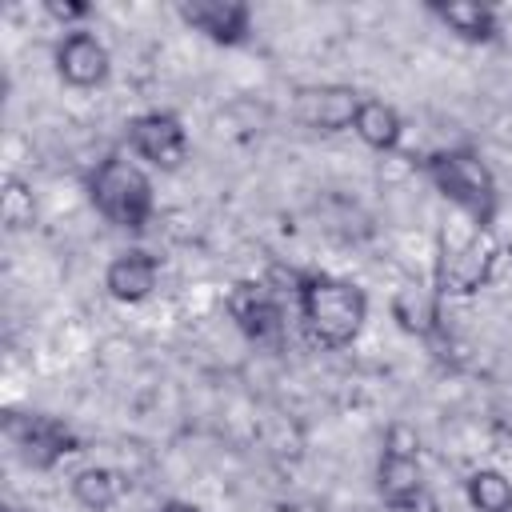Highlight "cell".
I'll list each match as a JSON object with an SVG mask.
<instances>
[{
    "label": "cell",
    "instance_id": "cell-1",
    "mask_svg": "<svg viewBox=\"0 0 512 512\" xmlns=\"http://www.w3.org/2000/svg\"><path fill=\"white\" fill-rule=\"evenodd\" d=\"M292 300L304 336L324 352H340L356 344L368 324V292L324 268L292 272Z\"/></svg>",
    "mask_w": 512,
    "mask_h": 512
},
{
    "label": "cell",
    "instance_id": "cell-2",
    "mask_svg": "<svg viewBox=\"0 0 512 512\" xmlns=\"http://www.w3.org/2000/svg\"><path fill=\"white\" fill-rule=\"evenodd\" d=\"M420 176L476 228V232H492L496 216H500V184L492 164L484 160L480 148L472 144H448L436 148L420 160Z\"/></svg>",
    "mask_w": 512,
    "mask_h": 512
},
{
    "label": "cell",
    "instance_id": "cell-3",
    "mask_svg": "<svg viewBox=\"0 0 512 512\" xmlns=\"http://www.w3.org/2000/svg\"><path fill=\"white\" fill-rule=\"evenodd\" d=\"M88 188V204L96 208L100 220H108L112 228L124 232H144L156 216V192H152V176L140 168V160L124 156V152H108L96 160V168L84 180Z\"/></svg>",
    "mask_w": 512,
    "mask_h": 512
},
{
    "label": "cell",
    "instance_id": "cell-4",
    "mask_svg": "<svg viewBox=\"0 0 512 512\" xmlns=\"http://www.w3.org/2000/svg\"><path fill=\"white\" fill-rule=\"evenodd\" d=\"M4 436L16 448V456L36 472H52L60 460L84 448L80 432L48 412H4Z\"/></svg>",
    "mask_w": 512,
    "mask_h": 512
},
{
    "label": "cell",
    "instance_id": "cell-5",
    "mask_svg": "<svg viewBox=\"0 0 512 512\" xmlns=\"http://www.w3.org/2000/svg\"><path fill=\"white\" fill-rule=\"evenodd\" d=\"M224 312L236 332L260 348H280L288 340V308L268 280H236L224 296Z\"/></svg>",
    "mask_w": 512,
    "mask_h": 512
},
{
    "label": "cell",
    "instance_id": "cell-6",
    "mask_svg": "<svg viewBox=\"0 0 512 512\" xmlns=\"http://www.w3.org/2000/svg\"><path fill=\"white\" fill-rule=\"evenodd\" d=\"M424 460H420V436L412 424L396 420L388 424L384 432V448H380V460H376V492L384 500V508L424 492Z\"/></svg>",
    "mask_w": 512,
    "mask_h": 512
},
{
    "label": "cell",
    "instance_id": "cell-7",
    "mask_svg": "<svg viewBox=\"0 0 512 512\" xmlns=\"http://www.w3.org/2000/svg\"><path fill=\"white\" fill-rule=\"evenodd\" d=\"M124 140H128V152L136 160H144V164H152L160 172L184 168V160L192 152L188 128H184V120L172 108H148V112L132 116Z\"/></svg>",
    "mask_w": 512,
    "mask_h": 512
},
{
    "label": "cell",
    "instance_id": "cell-8",
    "mask_svg": "<svg viewBox=\"0 0 512 512\" xmlns=\"http://www.w3.org/2000/svg\"><path fill=\"white\" fill-rule=\"evenodd\" d=\"M360 100H364V92L352 88V84H336V80H328V84H304L292 96V112H296V120L308 132L336 136V132H348L352 128Z\"/></svg>",
    "mask_w": 512,
    "mask_h": 512
},
{
    "label": "cell",
    "instance_id": "cell-9",
    "mask_svg": "<svg viewBox=\"0 0 512 512\" xmlns=\"http://www.w3.org/2000/svg\"><path fill=\"white\" fill-rule=\"evenodd\" d=\"M52 64L68 88H100L112 72V52L92 28H68L52 48Z\"/></svg>",
    "mask_w": 512,
    "mask_h": 512
},
{
    "label": "cell",
    "instance_id": "cell-10",
    "mask_svg": "<svg viewBox=\"0 0 512 512\" xmlns=\"http://www.w3.org/2000/svg\"><path fill=\"white\" fill-rule=\"evenodd\" d=\"M492 272V248L484 244V232L468 224V236L456 244L440 236V260H436V296L444 292H476Z\"/></svg>",
    "mask_w": 512,
    "mask_h": 512
},
{
    "label": "cell",
    "instance_id": "cell-11",
    "mask_svg": "<svg viewBox=\"0 0 512 512\" xmlns=\"http://www.w3.org/2000/svg\"><path fill=\"white\" fill-rule=\"evenodd\" d=\"M176 16L220 48H240L252 36V8L244 0H180Z\"/></svg>",
    "mask_w": 512,
    "mask_h": 512
},
{
    "label": "cell",
    "instance_id": "cell-12",
    "mask_svg": "<svg viewBox=\"0 0 512 512\" xmlns=\"http://www.w3.org/2000/svg\"><path fill=\"white\" fill-rule=\"evenodd\" d=\"M156 284H160V256L144 248H124L104 268V288L116 304H140L156 292Z\"/></svg>",
    "mask_w": 512,
    "mask_h": 512
},
{
    "label": "cell",
    "instance_id": "cell-13",
    "mask_svg": "<svg viewBox=\"0 0 512 512\" xmlns=\"http://www.w3.org/2000/svg\"><path fill=\"white\" fill-rule=\"evenodd\" d=\"M424 12L436 16L464 44H496L500 40V12L484 0H428Z\"/></svg>",
    "mask_w": 512,
    "mask_h": 512
},
{
    "label": "cell",
    "instance_id": "cell-14",
    "mask_svg": "<svg viewBox=\"0 0 512 512\" xmlns=\"http://www.w3.org/2000/svg\"><path fill=\"white\" fill-rule=\"evenodd\" d=\"M124 488H128V480L116 468H108V464H84L68 480V492H72V500L84 512H108V508H116L124 500Z\"/></svg>",
    "mask_w": 512,
    "mask_h": 512
},
{
    "label": "cell",
    "instance_id": "cell-15",
    "mask_svg": "<svg viewBox=\"0 0 512 512\" xmlns=\"http://www.w3.org/2000/svg\"><path fill=\"white\" fill-rule=\"evenodd\" d=\"M352 132H356L372 152H396L400 140H404V120H400V112H396L388 100L364 96L360 108H356Z\"/></svg>",
    "mask_w": 512,
    "mask_h": 512
},
{
    "label": "cell",
    "instance_id": "cell-16",
    "mask_svg": "<svg viewBox=\"0 0 512 512\" xmlns=\"http://www.w3.org/2000/svg\"><path fill=\"white\" fill-rule=\"evenodd\" d=\"M464 500L472 512H512V480L500 468H476L464 476Z\"/></svg>",
    "mask_w": 512,
    "mask_h": 512
},
{
    "label": "cell",
    "instance_id": "cell-17",
    "mask_svg": "<svg viewBox=\"0 0 512 512\" xmlns=\"http://www.w3.org/2000/svg\"><path fill=\"white\" fill-rule=\"evenodd\" d=\"M0 216H4V228L8 232H20L32 224L36 216V204H32V192L20 176H8L4 180V196H0Z\"/></svg>",
    "mask_w": 512,
    "mask_h": 512
},
{
    "label": "cell",
    "instance_id": "cell-18",
    "mask_svg": "<svg viewBox=\"0 0 512 512\" xmlns=\"http://www.w3.org/2000/svg\"><path fill=\"white\" fill-rule=\"evenodd\" d=\"M44 12H48L52 20H60L64 32H68V28H84V20L92 16V4H88V0H48Z\"/></svg>",
    "mask_w": 512,
    "mask_h": 512
},
{
    "label": "cell",
    "instance_id": "cell-19",
    "mask_svg": "<svg viewBox=\"0 0 512 512\" xmlns=\"http://www.w3.org/2000/svg\"><path fill=\"white\" fill-rule=\"evenodd\" d=\"M388 512H440V504H436V496L424 488V492H416V496H408V500L392 504Z\"/></svg>",
    "mask_w": 512,
    "mask_h": 512
},
{
    "label": "cell",
    "instance_id": "cell-20",
    "mask_svg": "<svg viewBox=\"0 0 512 512\" xmlns=\"http://www.w3.org/2000/svg\"><path fill=\"white\" fill-rule=\"evenodd\" d=\"M156 512H204L200 504H192V500H180V496H172V500H164Z\"/></svg>",
    "mask_w": 512,
    "mask_h": 512
},
{
    "label": "cell",
    "instance_id": "cell-21",
    "mask_svg": "<svg viewBox=\"0 0 512 512\" xmlns=\"http://www.w3.org/2000/svg\"><path fill=\"white\" fill-rule=\"evenodd\" d=\"M0 512H16V508H8V504H4V508H0Z\"/></svg>",
    "mask_w": 512,
    "mask_h": 512
}]
</instances>
